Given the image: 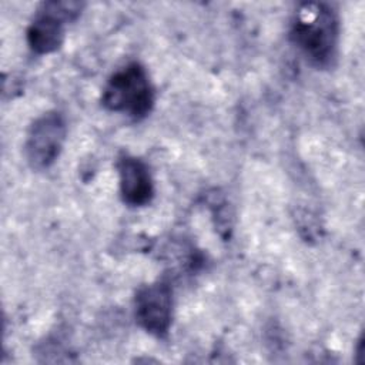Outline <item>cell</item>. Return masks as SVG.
<instances>
[{"instance_id": "cell-1", "label": "cell", "mask_w": 365, "mask_h": 365, "mask_svg": "<svg viewBox=\"0 0 365 365\" xmlns=\"http://www.w3.org/2000/svg\"><path fill=\"white\" fill-rule=\"evenodd\" d=\"M289 37L311 66L332 67L339 40L336 11L327 3H302L294 13Z\"/></svg>"}, {"instance_id": "cell-2", "label": "cell", "mask_w": 365, "mask_h": 365, "mask_svg": "<svg viewBox=\"0 0 365 365\" xmlns=\"http://www.w3.org/2000/svg\"><path fill=\"white\" fill-rule=\"evenodd\" d=\"M101 103L107 110L134 120L147 117L154 107L155 91L145 67L131 61L114 71L103 88Z\"/></svg>"}, {"instance_id": "cell-3", "label": "cell", "mask_w": 365, "mask_h": 365, "mask_svg": "<svg viewBox=\"0 0 365 365\" xmlns=\"http://www.w3.org/2000/svg\"><path fill=\"white\" fill-rule=\"evenodd\" d=\"M83 10L78 1H43L27 29L26 38L37 54H50L64 41L66 24L76 20Z\"/></svg>"}, {"instance_id": "cell-4", "label": "cell", "mask_w": 365, "mask_h": 365, "mask_svg": "<svg viewBox=\"0 0 365 365\" xmlns=\"http://www.w3.org/2000/svg\"><path fill=\"white\" fill-rule=\"evenodd\" d=\"M67 125L64 115L51 110L37 117L29 127L24 155L33 170L48 168L60 155L66 141Z\"/></svg>"}, {"instance_id": "cell-5", "label": "cell", "mask_w": 365, "mask_h": 365, "mask_svg": "<svg viewBox=\"0 0 365 365\" xmlns=\"http://www.w3.org/2000/svg\"><path fill=\"white\" fill-rule=\"evenodd\" d=\"M138 325L154 336L167 335L171 325L173 291L168 282L155 281L143 285L134 301Z\"/></svg>"}, {"instance_id": "cell-6", "label": "cell", "mask_w": 365, "mask_h": 365, "mask_svg": "<svg viewBox=\"0 0 365 365\" xmlns=\"http://www.w3.org/2000/svg\"><path fill=\"white\" fill-rule=\"evenodd\" d=\"M120 194L125 204L143 207L154 197V181L148 165L138 157L121 154L117 160Z\"/></svg>"}]
</instances>
